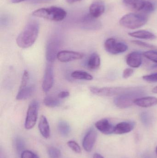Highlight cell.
Returning <instances> with one entry per match:
<instances>
[{
    "label": "cell",
    "mask_w": 157,
    "mask_h": 158,
    "mask_svg": "<svg viewBox=\"0 0 157 158\" xmlns=\"http://www.w3.org/2000/svg\"><path fill=\"white\" fill-rule=\"evenodd\" d=\"M39 31V25L37 21L31 20L26 25L16 39L18 47L27 49L31 47L36 42Z\"/></svg>",
    "instance_id": "6da1fadb"
},
{
    "label": "cell",
    "mask_w": 157,
    "mask_h": 158,
    "mask_svg": "<svg viewBox=\"0 0 157 158\" xmlns=\"http://www.w3.org/2000/svg\"><path fill=\"white\" fill-rule=\"evenodd\" d=\"M145 91L141 87H131L127 92L117 96L114 103L119 108L125 109L134 104L135 100L145 94Z\"/></svg>",
    "instance_id": "7a4b0ae2"
},
{
    "label": "cell",
    "mask_w": 157,
    "mask_h": 158,
    "mask_svg": "<svg viewBox=\"0 0 157 158\" xmlns=\"http://www.w3.org/2000/svg\"><path fill=\"white\" fill-rule=\"evenodd\" d=\"M66 12L64 9L54 6L47 8H39L35 10L32 13L34 16L55 21L63 20L66 17Z\"/></svg>",
    "instance_id": "3957f363"
},
{
    "label": "cell",
    "mask_w": 157,
    "mask_h": 158,
    "mask_svg": "<svg viewBox=\"0 0 157 158\" xmlns=\"http://www.w3.org/2000/svg\"><path fill=\"white\" fill-rule=\"evenodd\" d=\"M148 18L144 14L130 13L123 16L120 20L121 26L130 29L139 28L145 25Z\"/></svg>",
    "instance_id": "277c9868"
},
{
    "label": "cell",
    "mask_w": 157,
    "mask_h": 158,
    "mask_svg": "<svg viewBox=\"0 0 157 158\" xmlns=\"http://www.w3.org/2000/svg\"><path fill=\"white\" fill-rule=\"evenodd\" d=\"M131 87H97L91 86L89 90L92 94L100 96L111 97L118 96L130 89Z\"/></svg>",
    "instance_id": "5b68a950"
},
{
    "label": "cell",
    "mask_w": 157,
    "mask_h": 158,
    "mask_svg": "<svg viewBox=\"0 0 157 158\" xmlns=\"http://www.w3.org/2000/svg\"><path fill=\"white\" fill-rule=\"evenodd\" d=\"M39 103L33 100L29 106L25 122V128L26 130L32 129L36 125L37 119Z\"/></svg>",
    "instance_id": "8992f818"
},
{
    "label": "cell",
    "mask_w": 157,
    "mask_h": 158,
    "mask_svg": "<svg viewBox=\"0 0 157 158\" xmlns=\"http://www.w3.org/2000/svg\"><path fill=\"white\" fill-rule=\"evenodd\" d=\"M104 47L108 52L112 55L125 52L128 50V45L124 43L118 42L114 38H109L104 43Z\"/></svg>",
    "instance_id": "52a82bcc"
},
{
    "label": "cell",
    "mask_w": 157,
    "mask_h": 158,
    "mask_svg": "<svg viewBox=\"0 0 157 158\" xmlns=\"http://www.w3.org/2000/svg\"><path fill=\"white\" fill-rule=\"evenodd\" d=\"M61 47V41L57 38H53L48 42L46 48V58L49 63L55 61Z\"/></svg>",
    "instance_id": "ba28073f"
},
{
    "label": "cell",
    "mask_w": 157,
    "mask_h": 158,
    "mask_svg": "<svg viewBox=\"0 0 157 158\" xmlns=\"http://www.w3.org/2000/svg\"><path fill=\"white\" fill-rule=\"evenodd\" d=\"M51 64L49 63L47 65L42 81V89L45 93H47L51 89L54 83L53 67Z\"/></svg>",
    "instance_id": "9c48e42d"
},
{
    "label": "cell",
    "mask_w": 157,
    "mask_h": 158,
    "mask_svg": "<svg viewBox=\"0 0 157 158\" xmlns=\"http://www.w3.org/2000/svg\"><path fill=\"white\" fill-rule=\"evenodd\" d=\"M97 137V134L94 128H91L88 131L83 141V147L86 152H91L93 149Z\"/></svg>",
    "instance_id": "30bf717a"
},
{
    "label": "cell",
    "mask_w": 157,
    "mask_h": 158,
    "mask_svg": "<svg viewBox=\"0 0 157 158\" xmlns=\"http://www.w3.org/2000/svg\"><path fill=\"white\" fill-rule=\"evenodd\" d=\"M84 54L78 52L61 51L59 52L57 58L60 62L67 63L74 60H80L84 57Z\"/></svg>",
    "instance_id": "8fae6325"
},
{
    "label": "cell",
    "mask_w": 157,
    "mask_h": 158,
    "mask_svg": "<svg viewBox=\"0 0 157 158\" xmlns=\"http://www.w3.org/2000/svg\"><path fill=\"white\" fill-rule=\"evenodd\" d=\"M96 128L105 135L114 133L115 126L112 124L108 119L104 118L98 121L95 123Z\"/></svg>",
    "instance_id": "7c38bea8"
},
{
    "label": "cell",
    "mask_w": 157,
    "mask_h": 158,
    "mask_svg": "<svg viewBox=\"0 0 157 158\" xmlns=\"http://www.w3.org/2000/svg\"><path fill=\"white\" fill-rule=\"evenodd\" d=\"M126 64L133 68H139L142 64V54L139 52L130 53L126 56Z\"/></svg>",
    "instance_id": "4fadbf2b"
},
{
    "label": "cell",
    "mask_w": 157,
    "mask_h": 158,
    "mask_svg": "<svg viewBox=\"0 0 157 158\" xmlns=\"http://www.w3.org/2000/svg\"><path fill=\"white\" fill-rule=\"evenodd\" d=\"M135 127V123L133 122H122L117 124L114 127V133L121 135L131 131Z\"/></svg>",
    "instance_id": "5bb4252c"
},
{
    "label": "cell",
    "mask_w": 157,
    "mask_h": 158,
    "mask_svg": "<svg viewBox=\"0 0 157 158\" xmlns=\"http://www.w3.org/2000/svg\"><path fill=\"white\" fill-rule=\"evenodd\" d=\"M105 6L101 1H96L91 4L89 7V15L93 18L99 17L105 12Z\"/></svg>",
    "instance_id": "9a60e30c"
},
{
    "label": "cell",
    "mask_w": 157,
    "mask_h": 158,
    "mask_svg": "<svg viewBox=\"0 0 157 158\" xmlns=\"http://www.w3.org/2000/svg\"><path fill=\"white\" fill-rule=\"evenodd\" d=\"M134 104L141 107H150L157 105V98L151 96L140 97L135 100Z\"/></svg>",
    "instance_id": "2e32d148"
},
{
    "label": "cell",
    "mask_w": 157,
    "mask_h": 158,
    "mask_svg": "<svg viewBox=\"0 0 157 158\" xmlns=\"http://www.w3.org/2000/svg\"><path fill=\"white\" fill-rule=\"evenodd\" d=\"M38 129L42 136L48 139L50 135V129L49 124L47 118L44 116H41L38 123Z\"/></svg>",
    "instance_id": "e0dca14e"
},
{
    "label": "cell",
    "mask_w": 157,
    "mask_h": 158,
    "mask_svg": "<svg viewBox=\"0 0 157 158\" xmlns=\"http://www.w3.org/2000/svg\"><path fill=\"white\" fill-rule=\"evenodd\" d=\"M34 90L35 88L33 86L27 85L26 87L19 88L16 98L18 100H26L28 99L33 95Z\"/></svg>",
    "instance_id": "ac0fdd59"
},
{
    "label": "cell",
    "mask_w": 157,
    "mask_h": 158,
    "mask_svg": "<svg viewBox=\"0 0 157 158\" xmlns=\"http://www.w3.org/2000/svg\"><path fill=\"white\" fill-rule=\"evenodd\" d=\"M145 1V0H123V3L131 10L141 11L144 6Z\"/></svg>",
    "instance_id": "d6986e66"
},
{
    "label": "cell",
    "mask_w": 157,
    "mask_h": 158,
    "mask_svg": "<svg viewBox=\"0 0 157 158\" xmlns=\"http://www.w3.org/2000/svg\"><path fill=\"white\" fill-rule=\"evenodd\" d=\"M87 66L91 70L98 69L100 65V58L97 53H93L87 61Z\"/></svg>",
    "instance_id": "ffe728a7"
},
{
    "label": "cell",
    "mask_w": 157,
    "mask_h": 158,
    "mask_svg": "<svg viewBox=\"0 0 157 158\" xmlns=\"http://www.w3.org/2000/svg\"><path fill=\"white\" fill-rule=\"evenodd\" d=\"M101 26V23L90 15L88 17H87L86 19L84 21V27L87 30H96L99 29Z\"/></svg>",
    "instance_id": "44dd1931"
},
{
    "label": "cell",
    "mask_w": 157,
    "mask_h": 158,
    "mask_svg": "<svg viewBox=\"0 0 157 158\" xmlns=\"http://www.w3.org/2000/svg\"><path fill=\"white\" fill-rule=\"evenodd\" d=\"M128 34L131 37L143 40H154L156 38L155 34L146 30H140L134 32H129Z\"/></svg>",
    "instance_id": "7402d4cb"
},
{
    "label": "cell",
    "mask_w": 157,
    "mask_h": 158,
    "mask_svg": "<svg viewBox=\"0 0 157 158\" xmlns=\"http://www.w3.org/2000/svg\"><path fill=\"white\" fill-rule=\"evenodd\" d=\"M71 77L74 79L86 81H91L93 79L92 75L88 72L81 70L73 71L71 74Z\"/></svg>",
    "instance_id": "603a6c76"
},
{
    "label": "cell",
    "mask_w": 157,
    "mask_h": 158,
    "mask_svg": "<svg viewBox=\"0 0 157 158\" xmlns=\"http://www.w3.org/2000/svg\"><path fill=\"white\" fill-rule=\"evenodd\" d=\"M58 130L61 135L65 137L68 136L71 132L70 125L64 120L60 121L58 123Z\"/></svg>",
    "instance_id": "cb8c5ba5"
},
{
    "label": "cell",
    "mask_w": 157,
    "mask_h": 158,
    "mask_svg": "<svg viewBox=\"0 0 157 158\" xmlns=\"http://www.w3.org/2000/svg\"><path fill=\"white\" fill-rule=\"evenodd\" d=\"M43 103L46 106L50 108H54L60 106L61 101L57 98L49 96L44 98Z\"/></svg>",
    "instance_id": "d4e9b609"
},
{
    "label": "cell",
    "mask_w": 157,
    "mask_h": 158,
    "mask_svg": "<svg viewBox=\"0 0 157 158\" xmlns=\"http://www.w3.org/2000/svg\"><path fill=\"white\" fill-rule=\"evenodd\" d=\"M48 154L50 158H60L61 155L60 149L54 147L48 148Z\"/></svg>",
    "instance_id": "484cf974"
},
{
    "label": "cell",
    "mask_w": 157,
    "mask_h": 158,
    "mask_svg": "<svg viewBox=\"0 0 157 158\" xmlns=\"http://www.w3.org/2000/svg\"><path fill=\"white\" fill-rule=\"evenodd\" d=\"M67 145L76 154H81V148L80 146L78 144V143H76L75 141H69L67 142Z\"/></svg>",
    "instance_id": "4316f807"
},
{
    "label": "cell",
    "mask_w": 157,
    "mask_h": 158,
    "mask_svg": "<svg viewBox=\"0 0 157 158\" xmlns=\"http://www.w3.org/2000/svg\"><path fill=\"white\" fill-rule=\"evenodd\" d=\"M143 55L147 59L157 63V52L147 51L143 53Z\"/></svg>",
    "instance_id": "83f0119b"
},
{
    "label": "cell",
    "mask_w": 157,
    "mask_h": 158,
    "mask_svg": "<svg viewBox=\"0 0 157 158\" xmlns=\"http://www.w3.org/2000/svg\"><path fill=\"white\" fill-rule=\"evenodd\" d=\"M155 7L154 5L149 1H146L144 6L143 8L142 12L145 14L152 13L155 10Z\"/></svg>",
    "instance_id": "f1b7e54d"
},
{
    "label": "cell",
    "mask_w": 157,
    "mask_h": 158,
    "mask_svg": "<svg viewBox=\"0 0 157 158\" xmlns=\"http://www.w3.org/2000/svg\"><path fill=\"white\" fill-rule=\"evenodd\" d=\"M29 80V75L28 72L27 70H25L24 73H23V76H22L21 84H20L19 88H23V87L26 86L27 85Z\"/></svg>",
    "instance_id": "f546056e"
},
{
    "label": "cell",
    "mask_w": 157,
    "mask_h": 158,
    "mask_svg": "<svg viewBox=\"0 0 157 158\" xmlns=\"http://www.w3.org/2000/svg\"><path fill=\"white\" fill-rule=\"evenodd\" d=\"M21 158H39L37 155L29 150H25L21 153Z\"/></svg>",
    "instance_id": "4dcf8cb0"
},
{
    "label": "cell",
    "mask_w": 157,
    "mask_h": 158,
    "mask_svg": "<svg viewBox=\"0 0 157 158\" xmlns=\"http://www.w3.org/2000/svg\"><path fill=\"white\" fill-rule=\"evenodd\" d=\"M143 78L144 81L149 82H157V73L143 76Z\"/></svg>",
    "instance_id": "1f68e13d"
},
{
    "label": "cell",
    "mask_w": 157,
    "mask_h": 158,
    "mask_svg": "<svg viewBox=\"0 0 157 158\" xmlns=\"http://www.w3.org/2000/svg\"><path fill=\"white\" fill-rule=\"evenodd\" d=\"M131 42L132 43L136 45H139V46H142V47L148 48H155V46L154 45L147 43L141 41L132 40Z\"/></svg>",
    "instance_id": "d6a6232c"
},
{
    "label": "cell",
    "mask_w": 157,
    "mask_h": 158,
    "mask_svg": "<svg viewBox=\"0 0 157 158\" xmlns=\"http://www.w3.org/2000/svg\"><path fill=\"white\" fill-rule=\"evenodd\" d=\"M141 119L143 122L147 123L149 122L151 119L150 114L147 112H143L141 114Z\"/></svg>",
    "instance_id": "836d02e7"
},
{
    "label": "cell",
    "mask_w": 157,
    "mask_h": 158,
    "mask_svg": "<svg viewBox=\"0 0 157 158\" xmlns=\"http://www.w3.org/2000/svg\"><path fill=\"white\" fill-rule=\"evenodd\" d=\"M134 70L131 68H127L124 69L123 73V78L127 79L133 74Z\"/></svg>",
    "instance_id": "e575fe53"
},
{
    "label": "cell",
    "mask_w": 157,
    "mask_h": 158,
    "mask_svg": "<svg viewBox=\"0 0 157 158\" xmlns=\"http://www.w3.org/2000/svg\"><path fill=\"white\" fill-rule=\"evenodd\" d=\"M16 148L18 151H20L23 150L24 147V143L22 139L18 138L16 140Z\"/></svg>",
    "instance_id": "d590c367"
},
{
    "label": "cell",
    "mask_w": 157,
    "mask_h": 158,
    "mask_svg": "<svg viewBox=\"0 0 157 158\" xmlns=\"http://www.w3.org/2000/svg\"><path fill=\"white\" fill-rule=\"evenodd\" d=\"M70 96V93L67 91H62L58 94V97L60 98H65Z\"/></svg>",
    "instance_id": "8d00e7d4"
},
{
    "label": "cell",
    "mask_w": 157,
    "mask_h": 158,
    "mask_svg": "<svg viewBox=\"0 0 157 158\" xmlns=\"http://www.w3.org/2000/svg\"><path fill=\"white\" fill-rule=\"evenodd\" d=\"M93 158H104L101 156L100 154H98V153H96L93 156Z\"/></svg>",
    "instance_id": "74e56055"
},
{
    "label": "cell",
    "mask_w": 157,
    "mask_h": 158,
    "mask_svg": "<svg viewBox=\"0 0 157 158\" xmlns=\"http://www.w3.org/2000/svg\"><path fill=\"white\" fill-rule=\"evenodd\" d=\"M25 1L26 0H11V2L14 3H17Z\"/></svg>",
    "instance_id": "f35d334b"
},
{
    "label": "cell",
    "mask_w": 157,
    "mask_h": 158,
    "mask_svg": "<svg viewBox=\"0 0 157 158\" xmlns=\"http://www.w3.org/2000/svg\"><path fill=\"white\" fill-rule=\"evenodd\" d=\"M80 1H81V0H66V2L69 3H73L76 2Z\"/></svg>",
    "instance_id": "ab89813d"
},
{
    "label": "cell",
    "mask_w": 157,
    "mask_h": 158,
    "mask_svg": "<svg viewBox=\"0 0 157 158\" xmlns=\"http://www.w3.org/2000/svg\"><path fill=\"white\" fill-rule=\"evenodd\" d=\"M153 93H155V94H157V86H155V88H153Z\"/></svg>",
    "instance_id": "60d3db41"
},
{
    "label": "cell",
    "mask_w": 157,
    "mask_h": 158,
    "mask_svg": "<svg viewBox=\"0 0 157 158\" xmlns=\"http://www.w3.org/2000/svg\"><path fill=\"white\" fill-rule=\"evenodd\" d=\"M156 154L157 155V147H156Z\"/></svg>",
    "instance_id": "b9f144b4"
}]
</instances>
